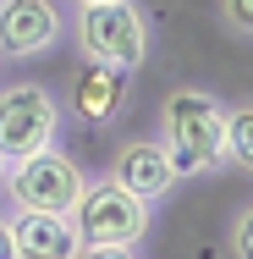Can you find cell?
Segmentation results:
<instances>
[{"label":"cell","instance_id":"6da1fadb","mask_svg":"<svg viewBox=\"0 0 253 259\" xmlns=\"http://www.w3.org/2000/svg\"><path fill=\"white\" fill-rule=\"evenodd\" d=\"M154 138L176 165L182 182H204L226 171V105L209 89H171L154 116Z\"/></svg>","mask_w":253,"mask_h":259},{"label":"cell","instance_id":"9a60e30c","mask_svg":"<svg viewBox=\"0 0 253 259\" xmlns=\"http://www.w3.org/2000/svg\"><path fill=\"white\" fill-rule=\"evenodd\" d=\"M72 6H99V0H72Z\"/></svg>","mask_w":253,"mask_h":259},{"label":"cell","instance_id":"9c48e42d","mask_svg":"<svg viewBox=\"0 0 253 259\" xmlns=\"http://www.w3.org/2000/svg\"><path fill=\"white\" fill-rule=\"evenodd\" d=\"M11 254L17 259H77L83 237L72 215H44V209H11Z\"/></svg>","mask_w":253,"mask_h":259},{"label":"cell","instance_id":"5bb4252c","mask_svg":"<svg viewBox=\"0 0 253 259\" xmlns=\"http://www.w3.org/2000/svg\"><path fill=\"white\" fill-rule=\"evenodd\" d=\"M6 221H11V204L0 199V259H17L11 254V226H6Z\"/></svg>","mask_w":253,"mask_h":259},{"label":"cell","instance_id":"8fae6325","mask_svg":"<svg viewBox=\"0 0 253 259\" xmlns=\"http://www.w3.org/2000/svg\"><path fill=\"white\" fill-rule=\"evenodd\" d=\"M220 28L237 45H248L253 39V0H220Z\"/></svg>","mask_w":253,"mask_h":259},{"label":"cell","instance_id":"3957f363","mask_svg":"<svg viewBox=\"0 0 253 259\" xmlns=\"http://www.w3.org/2000/svg\"><path fill=\"white\" fill-rule=\"evenodd\" d=\"M83 182H88L83 160H77V155H66L61 144H50V149H39V155L11 160V165H6V177H0V199H6L11 209L72 215L77 193H83Z\"/></svg>","mask_w":253,"mask_h":259},{"label":"cell","instance_id":"52a82bcc","mask_svg":"<svg viewBox=\"0 0 253 259\" xmlns=\"http://www.w3.org/2000/svg\"><path fill=\"white\" fill-rule=\"evenodd\" d=\"M105 177H110L116 188H127L132 199H143V204H165V199L182 188V177H176V165H171V155H165L160 138H121V144L110 149Z\"/></svg>","mask_w":253,"mask_h":259},{"label":"cell","instance_id":"8992f818","mask_svg":"<svg viewBox=\"0 0 253 259\" xmlns=\"http://www.w3.org/2000/svg\"><path fill=\"white\" fill-rule=\"evenodd\" d=\"M132 83L138 72H121V66H99V61H83L66 72V94H61V110L72 121H83L88 133H110L127 121L132 110Z\"/></svg>","mask_w":253,"mask_h":259},{"label":"cell","instance_id":"277c9868","mask_svg":"<svg viewBox=\"0 0 253 259\" xmlns=\"http://www.w3.org/2000/svg\"><path fill=\"white\" fill-rule=\"evenodd\" d=\"M66 110L50 83H6L0 89V160H28L39 149L61 144Z\"/></svg>","mask_w":253,"mask_h":259},{"label":"cell","instance_id":"5b68a950","mask_svg":"<svg viewBox=\"0 0 253 259\" xmlns=\"http://www.w3.org/2000/svg\"><path fill=\"white\" fill-rule=\"evenodd\" d=\"M72 226H77L83 243H127V248H138L154 226V204L132 199L110 177H88L77 204H72Z\"/></svg>","mask_w":253,"mask_h":259},{"label":"cell","instance_id":"4fadbf2b","mask_svg":"<svg viewBox=\"0 0 253 259\" xmlns=\"http://www.w3.org/2000/svg\"><path fill=\"white\" fill-rule=\"evenodd\" d=\"M77 259H143L138 248H127V243H83Z\"/></svg>","mask_w":253,"mask_h":259},{"label":"cell","instance_id":"2e32d148","mask_svg":"<svg viewBox=\"0 0 253 259\" xmlns=\"http://www.w3.org/2000/svg\"><path fill=\"white\" fill-rule=\"evenodd\" d=\"M0 177H6V160H0Z\"/></svg>","mask_w":253,"mask_h":259},{"label":"cell","instance_id":"7a4b0ae2","mask_svg":"<svg viewBox=\"0 0 253 259\" xmlns=\"http://www.w3.org/2000/svg\"><path fill=\"white\" fill-rule=\"evenodd\" d=\"M66 39L83 61L121 66V72H143L154 55V17L143 0H99V6H77V17L66 22Z\"/></svg>","mask_w":253,"mask_h":259},{"label":"cell","instance_id":"30bf717a","mask_svg":"<svg viewBox=\"0 0 253 259\" xmlns=\"http://www.w3.org/2000/svg\"><path fill=\"white\" fill-rule=\"evenodd\" d=\"M226 165L253 171V105L248 100L226 105Z\"/></svg>","mask_w":253,"mask_h":259},{"label":"cell","instance_id":"7c38bea8","mask_svg":"<svg viewBox=\"0 0 253 259\" xmlns=\"http://www.w3.org/2000/svg\"><path fill=\"white\" fill-rule=\"evenodd\" d=\"M226 243H231V259H253V209L242 204L226 226Z\"/></svg>","mask_w":253,"mask_h":259},{"label":"cell","instance_id":"ba28073f","mask_svg":"<svg viewBox=\"0 0 253 259\" xmlns=\"http://www.w3.org/2000/svg\"><path fill=\"white\" fill-rule=\"evenodd\" d=\"M66 39L55 0H0V61H39Z\"/></svg>","mask_w":253,"mask_h":259}]
</instances>
